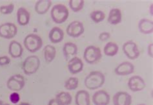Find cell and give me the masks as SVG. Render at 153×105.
<instances>
[{
  "label": "cell",
  "instance_id": "1",
  "mask_svg": "<svg viewBox=\"0 0 153 105\" xmlns=\"http://www.w3.org/2000/svg\"><path fill=\"white\" fill-rule=\"evenodd\" d=\"M105 81V76L101 71H91L85 79L84 84L88 90H94L101 88Z\"/></svg>",
  "mask_w": 153,
  "mask_h": 105
},
{
  "label": "cell",
  "instance_id": "2",
  "mask_svg": "<svg viewBox=\"0 0 153 105\" xmlns=\"http://www.w3.org/2000/svg\"><path fill=\"white\" fill-rule=\"evenodd\" d=\"M69 12L67 7L62 4L55 5L51 10V16L53 22L57 24H61L66 22L68 18Z\"/></svg>",
  "mask_w": 153,
  "mask_h": 105
},
{
  "label": "cell",
  "instance_id": "3",
  "mask_svg": "<svg viewBox=\"0 0 153 105\" xmlns=\"http://www.w3.org/2000/svg\"><path fill=\"white\" fill-rule=\"evenodd\" d=\"M24 46L30 52L39 51L43 46V40L39 36L36 34H28L24 39Z\"/></svg>",
  "mask_w": 153,
  "mask_h": 105
},
{
  "label": "cell",
  "instance_id": "4",
  "mask_svg": "<svg viewBox=\"0 0 153 105\" xmlns=\"http://www.w3.org/2000/svg\"><path fill=\"white\" fill-rule=\"evenodd\" d=\"M39 66V58L36 55H31L28 56L24 60L22 65V69L24 74L27 75H31L38 70Z\"/></svg>",
  "mask_w": 153,
  "mask_h": 105
},
{
  "label": "cell",
  "instance_id": "5",
  "mask_svg": "<svg viewBox=\"0 0 153 105\" xmlns=\"http://www.w3.org/2000/svg\"><path fill=\"white\" fill-rule=\"evenodd\" d=\"M102 56L101 50L99 47L94 46H88L83 53V58L89 64H93L101 59Z\"/></svg>",
  "mask_w": 153,
  "mask_h": 105
},
{
  "label": "cell",
  "instance_id": "6",
  "mask_svg": "<svg viewBox=\"0 0 153 105\" xmlns=\"http://www.w3.org/2000/svg\"><path fill=\"white\" fill-rule=\"evenodd\" d=\"M25 79L19 74H16L10 76L7 82V88L10 90L16 92L21 91L25 86Z\"/></svg>",
  "mask_w": 153,
  "mask_h": 105
},
{
  "label": "cell",
  "instance_id": "7",
  "mask_svg": "<svg viewBox=\"0 0 153 105\" xmlns=\"http://www.w3.org/2000/svg\"><path fill=\"white\" fill-rule=\"evenodd\" d=\"M122 50L124 54L127 56V57L131 60H135L138 58L140 55L138 46L132 40L124 43L122 46Z\"/></svg>",
  "mask_w": 153,
  "mask_h": 105
},
{
  "label": "cell",
  "instance_id": "8",
  "mask_svg": "<svg viewBox=\"0 0 153 105\" xmlns=\"http://www.w3.org/2000/svg\"><path fill=\"white\" fill-rule=\"evenodd\" d=\"M18 33V28L13 23H5L0 26V36L5 39L15 37Z\"/></svg>",
  "mask_w": 153,
  "mask_h": 105
},
{
  "label": "cell",
  "instance_id": "9",
  "mask_svg": "<svg viewBox=\"0 0 153 105\" xmlns=\"http://www.w3.org/2000/svg\"><path fill=\"white\" fill-rule=\"evenodd\" d=\"M83 24L79 21H73L68 25L66 29L67 34L72 38H78L84 33Z\"/></svg>",
  "mask_w": 153,
  "mask_h": 105
},
{
  "label": "cell",
  "instance_id": "10",
  "mask_svg": "<svg viewBox=\"0 0 153 105\" xmlns=\"http://www.w3.org/2000/svg\"><path fill=\"white\" fill-rule=\"evenodd\" d=\"M128 86L133 92L142 91L146 88V84L142 77L138 75L132 76L128 81Z\"/></svg>",
  "mask_w": 153,
  "mask_h": 105
},
{
  "label": "cell",
  "instance_id": "11",
  "mask_svg": "<svg viewBox=\"0 0 153 105\" xmlns=\"http://www.w3.org/2000/svg\"><path fill=\"white\" fill-rule=\"evenodd\" d=\"M92 99L95 105H108L110 103V95L105 91L99 90L94 93Z\"/></svg>",
  "mask_w": 153,
  "mask_h": 105
},
{
  "label": "cell",
  "instance_id": "12",
  "mask_svg": "<svg viewBox=\"0 0 153 105\" xmlns=\"http://www.w3.org/2000/svg\"><path fill=\"white\" fill-rule=\"evenodd\" d=\"M131 95L126 92H118L113 96L114 105H131Z\"/></svg>",
  "mask_w": 153,
  "mask_h": 105
},
{
  "label": "cell",
  "instance_id": "13",
  "mask_svg": "<svg viewBox=\"0 0 153 105\" xmlns=\"http://www.w3.org/2000/svg\"><path fill=\"white\" fill-rule=\"evenodd\" d=\"M134 71V66L131 62H123L116 67L114 70L115 74L120 76L128 75Z\"/></svg>",
  "mask_w": 153,
  "mask_h": 105
},
{
  "label": "cell",
  "instance_id": "14",
  "mask_svg": "<svg viewBox=\"0 0 153 105\" xmlns=\"http://www.w3.org/2000/svg\"><path fill=\"white\" fill-rule=\"evenodd\" d=\"M83 66L82 60L77 56H74L68 60L67 67L71 74H77L83 70Z\"/></svg>",
  "mask_w": 153,
  "mask_h": 105
},
{
  "label": "cell",
  "instance_id": "15",
  "mask_svg": "<svg viewBox=\"0 0 153 105\" xmlns=\"http://www.w3.org/2000/svg\"><path fill=\"white\" fill-rule=\"evenodd\" d=\"M23 52V47L21 44L16 40L10 42L9 46V53L14 58H18L21 57Z\"/></svg>",
  "mask_w": 153,
  "mask_h": 105
},
{
  "label": "cell",
  "instance_id": "16",
  "mask_svg": "<svg viewBox=\"0 0 153 105\" xmlns=\"http://www.w3.org/2000/svg\"><path fill=\"white\" fill-rule=\"evenodd\" d=\"M30 14L24 7H20L17 11V21L19 26H25L30 22Z\"/></svg>",
  "mask_w": 153,
  "mask_h": 105
},
{
  "label": "cell",
  "instance_id": "17",
  "mask_svg": "<svg viewBox=\"0 0 153 105\" xmlns=\"http://www.w3.org/2000/svg\"><path fill=\"white\" fill-rule=\"evenodd\" d=\"M138 29L142 34H152L153 32V22L146 18L140 20L138 23Z\"/></svg>",
  "mask_w": 153,
  "mask_h": 105
},
{
  "label": "cell",
  "instance_id": "18",
  "mask_svg": "<svg viewBox=\"0 0 153 105\" xmlns=\"http://www.w3.org/2000/svg\"><path fill=\"white\" fill-rule=\"evenodd\" d=\"M63 55L65 59L70 60L73 56L78 53V47L75 44L72 42H67L64 44L63 47Z\"/></svg>",
  "mask_w": 153,
  "mask_h": 105
},
{
  "label": "cell",
  "instance_id": "19",
  "mask_svg": "<svg viewBox=\"0 0 153 105\" xmlns=\"http://www.w3.org/2000/svg\"><path fill=\"white\" fill-rule=\"evenodd\" d=\"M50 41L53 44L61 42L64 38V33L62 29L58 27H54L50 31L49 34Z\"/></svg>",
  "mask_w": 153,
  "mask_h": 105
},
{
  "label": "cell",
  "instance_id": "20",
  "mask_svg": "<svg viewBox=\"0 0 153 105\" xmlns=\"http://www.w3.org/2000/svg\"><path fill=\"white\" fill-rule=\"evenodd\" d=\"M52 5L51 0H39L35 4L34 9L38 14H44L47 13Z\"/></svg>",
  "mask_w": 153,
  "mask_h": 105
},
{
  "label": "cell",
  "instance_id": "21",
  "mask_svg": "<svg viewBox=\"0 0 153 105\" xmlns=\"http://www.w3.org/2000/svg\"><path fill=\"white\" fill-rule=\"evenodd\" d=\"M76 105H90V95L85 90H79L75 96Z\"/></svg>",
  "mask_w": 153,
  "mask_h": 105
},
{
  "label": "cell",
  "instance_id": "22",
  "mask_svg": "<svg viewBox=\"0 0 153 105\" xmlns=\"http://www.w3.org/2000/svg\"><path fill=\"white\" fill-rule=\"evenodd\" d=\"M122 20V12L119 9H112L110 10L107 19L108 22L111 25H117L120 23Z\"/></svg>",
  "mask_w": 153,
  "mask_h": 105
},
{
  "label": "cell",
  "instance_id": "23",
  "mask_svg": "<svg viewBox=\"0 0 153 105\" xmlns=\"http://www.w3.org/2000/svg\"><path fill=\"white\" fill-rule=\"evenodd\" d=\"M44 58L47 63H50L54 60L56 55V48L51 45L46 46L43 49Z\"/></svg>",
  "mask_w": 153,
  "mask_h": 105
},
{
  "label": "cell",
  "instance_id": "24",
  "mask_svg": "<svg viewBox=\"0 0 153 105\" xmlns=\"http://www.w3.org/2000/svg\"><path fill=\"white\" fill-rule=\"evenodd\" d=\"M56 100L61 105H70L72 103V98L69 93L66 92H59L56 95Z\"/></svg>",
  "mask_w": 153,
  "mask_h": 105
},
{
  "label": "cell",
  "instance_id": "25",
  "mask_svg": "<svg viewBox=\"0 0 153 105\" xmlns=\"http://www.w3.org/2000/svg\"><path fill=\"white\" fill-rule=\"evenodd\" d=\"M119 50L118 46L114 42L107 43L103 48L104 54L108 56H114L118 53Z\"/></svg>",
  "mask_w": 153,
  "mask_h": 105
},
{
  "label": "cell",
  "instance_id": "26",
  "mask_svg": "<svg viewBox=\"0 0 153 105\" xmlns=\"http://www.w3.org/2000/svg\"><path fill=\"white\" fill-rule=\"evenodd\" d=\"M84 3H85L84 0H70L68 5L72 11L74 13H78L83 9Z\"/></svg>",
  "mask_w": 153,
  "mask_h": 105
},
{
  "label": "cell",
  "instance_id": "27",
  "mask_svg": "<svg viewBox=\"0 0 153 105\" xmlns=\"http://www.w3.org/2000/svg\"><path fill=\"white\" fill-rule=\"evenodd\" d=\"M90 17L94 23H98L105 18V14L102 10H94L90 14Z\"/></svg>",
  "mask_w": 153,
  "mask_h": 105
},
{
  "label": "cell",
  "instance_id": "28",
  "mask_svg": "<svg viewBox=\"0 0 153 105\" xmlns=\"http://www.w3.org/2000/svg\"><path fill=\"white\" fill-rule=\"evenodd\" d=\"M78 84L79 80L78 78L70 77L66 80L65 84H64V86L68 90H74L78 87Z\"/></svg>",
  "mask_w": 153,
  "mask_h": 105
},
{
  "label": "cell",
  "instance_id": "29",
  "mask_svg": "<svg viewBox=\"0 0 153 105\" xmlns=\"http://www.w3.org/2000/svg\"><path fill=\"white\" fill-rule=\"evenodd\" d=\"M14 10V5L13 3H10L7 5H1L0 7V12L3 14H10L13 13Z\"/></svg>",
  "mask_w": 153,
  "mask_h": 105
},
{
  "label": "cell",
  "instance_id": "30",
  "mask_svg": "<svg viewBox=\"0 0 153 105\" xmlns=\"http://www.w3.org/2000/svg\"><path fill=\"white\" fill-rule=\"evenodd\" d=\"M9 99L10 100V102L13 104H16L18 103L20 100V95L16 92H14L13 93L10 95L9 96Z\"/></svg>",
  "mask_w": 153,
  "mask_h": 105
},
{
  "label": "cell",
  "instance_id": "31",
  "mask_svg": "<svg viewBox=\"0 0 153 105\" xmlns=\"http://www.w3.org/2000/svg\"><path fill=\"white\" fill-rule=\"evenodd\" d=\"M11 60L10 58L7 56H0V66H6L9 65L10 63Z\"/></svg>",
  "mask_w": 153,
  "mask_h": 105
},
{
  "label": "cell",
  "instance_id": "32",
  "mask_svg": "<svg viewBox=\"0 0 153 105\" xmlns=\"http://www.w3.org/2000/svg\"><path fill=\"white\" fill-rule=\"evenodd\" d=\"M111 38V34L108 32H103L99 35V39L102 42H105Z\"/></svg>",
  "mask_w": 153,
  "mask_h": 105
},
{
  "label": "cell",
  "instance_id": "33",
  "mask_svg": "<svg viewBox=\"0 0 153 105\" xmlns=\"http://www.w3.org/2000/svg\"><path fill=\"white\" fill-rule=\"evenodd\" d=\"M147 52H148L149 56H150L151 58L153 57V44L152 43H151L148 46Z\"/></svg>",
  "mask_w": 153,
  "mask_h": 105
},
{
  "label": "cell",
  "instance_id": "34",
  "mask_svg": "<svg viewBox=\"0 0 153 105\" xmlns=\"http://www.w3.org/2000/svg\"><path fill=\"white\" fill-rule=\"evenodd\" d=\"M48 105H61L60 104L57 100H56V99H52L49 100V104H48Z\"/></svg>",
  "mask_w": 153,
  "mask_h": 105
},
{
  "label": "cell",
  "instance_id": "35",
  "mask_svg": "<svg viewBox=\"0 0 153 105\" xmlns=\"http://www.w3.org/2000/svg\"><path fill=\"white\" fill-rule=\"evenodd\" d=\"M16 105H30V104L28 103H20L19 104H16Z\"/></svg>",
  "mask_w": 153,
  "mask_h": 105
},
{
  "label": "cell",
  "instance_id": "36",
  "mask_svg": "<svg viewBox=\"0 0 153 105\" xmlns=\"http://www.w3.org/2000/svg\"><path fill=\"white\" fill-rule=\"evenodd\" d=\"M151 14L152 16V4L151 5Z\"/></svg>",
  "mask_w": 153,
  "mask_h": 105
},
{
  "label": "cell",
  "instance_id": "37",
  "mask_svg": "<svg viewBox=\"0 0 153 105\" xmlns=\"http://www.w3.org/2000/svg\"><path fill=\"white\" fill-rule=\"evenodd\" d=\"M3 103L2 100H0V105H3Z\"/></svg>",
  "mask_w": 153,
  "mask_h": 105
},
{
  "label": "cell",
  "instance_id": "38",
  "mask_svg": "<svg viewBox=\"0 0 153 105\" xmlns=\"http://www.w3.org/2000/svg\"><path fill=\"white\" fill-rule=\"evenodd\" d=\"M3 105H10V104H8V103H5V104H3Z\"/></svg>",
  "mask_w": 153,
  "mask_h": 105
},
{
  "label": "cell",
  "instance_id": "39",
  "mask_svg": "<svg viewBox=\"0 0 153 105\" xmlns=\"http://www.w3.org/2000/svg\"><path fill=\"white\" fill-rule=\"evenodd\" d=\"M137 105H146V104H137Z\"/></svg>",
  "mask_w": 153,
  "mask_h": 105
}]
</instances>
